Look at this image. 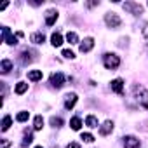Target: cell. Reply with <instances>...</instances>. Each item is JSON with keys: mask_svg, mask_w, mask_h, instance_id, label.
I'll use <instances>...</instances> for the list:
<instances>
[{"mask_svg": "<svg viewBox=\"0 0 148 148\" xmlns=\"http://www.w3.org/2000/svg\"><path fill=\"white\" fill-rule=\"evenodd\" d=\"M105 23H106L110 28H119V26L122 25V19H120L115 12H108V14L105 16Z\"/></svg>", "mask_w": 148, "mask_h": 148, "instance_id": "2", "label": "cell"}, {"mask_svg": "<svg viewBox=\"0 0 148 148\" xmlns=\"http://www.w3.org/2000/svg\"><path fill=\"white\" fill-rule=\"evenodd\" d=\"M66 148H80V145H79V143H70Z\"/></svg>", "mask_w": 148, "mask_h": 148, "instance_id": "28", "label": "cell"}, {"mask_svg": "<svg viewBox=\"0 0 148 148\" xmlns=\"http://www.w3.org/2000/svg\"><path fill=\"white\" fill-rule=\"evenodd\" d=\"M42 125H44V119H42L40 115H37V117H35V125H33V127L38 131V129H42Z\"/></svg>", "mask_w": 148, "mask_h": 148, "instance_id": "23", "label": "cell"}, {"mask_svg": "<svg viewBox=\"0 0 148 148\" xmlns=\"http://www.w3.org/2000/svg\"><path fill=\"white\" fill-rule=\"evenodd\" d=\"M56 19H58V11H54V9L47 11V14H45V23H47L49 26H52V25L56 23Z\"/></svg>", "mask_w": 148, "mask_h": 148, "instance_id": "5", "label": "cell"}, {"mask_svg": "<svg viewBox=\"0 0 148 148\" xmlns=\"http://www.w3.org/2000/svg\"><path fill=\"white\" fill-rule=\"evenodd\" d=\"M143 35L148 37V23H145V28H143Z\"/></svg>", "mask_w": 148, "mask_h": 148, "instance_id": "29", "label": "cell"}, {"mask_svg": "<svg viewBox=\"0 0 148 148\" xmlns=\"http://www.w3.org/2000/svg\"><path fill=\"white\" fill-rule=\"evenodd\" d=\"M7 146H9V141H4L2 143V148H7Z\"/></svg>", "mask_w": 148, "mask_h": 148, "instance_id": "30", "label": "cell"}, {"mask_svg": "<svg viewBox=\"0 0 148 148\" xmlns=\"http://www.w3.org/2000/svg\"><path fill=\"white\" fill-rule=\"evenodd\" d=\"M124 9L125 11H132L134 14H139L141 12V5L139 4H134V2H125L124 4Z\"/></svg>", "mask_w": 148, "mask_h": 148, "instance_id": "9", "label": "cell"}, {"mask_svg": "<svg viewBox=\"0 0 148 148\" xmlns=\"http://www.w3.org/2000/svg\"><path fill=\"white\" fill-rule=\"evenodd\" d=\"M51 84L54 87H61L64 84V75H63V73H52V75H51Z\"/></svg>", "mask_w": 148, "mask_h": 148, "instance_id": "3", "label": "cell"}, {"mask_svg": "<svg viewBox=\"0 0 148 148\" xmlns=\"http://www.w3.org/2000/svg\"><path fill=\"white\" fill-rule=\"evenodd\" d=\"M92 47H94V40H92L91 37H87V38L80 44V51H82V52H89Z\"/></svg>", "mask_w": 148, "mask_h": 148, "instance_id": "7", "label": "cell"}, {"mask_svg": "<svg viewBox=\"0 0 148 148\" xmlns=\"http://www.w3.org/2000/svg\"><path fill=\"white\" fill-rule=\"evenodd\" d=\"M82 139H84L86 143H92V141H94V136L89 134V132H84V134H82Z\"/></svg>", "mask_w": 148, "mask_h": 148, "instance_id": "24", "label": "cell"}, {"mask_svg": "<svg viewBox=\"0 0 148 148\" xmlns=\"http://www.w3.org/2000/svg\"><path fill=\"white\" fill-rule=\"evenodd\" d=\"M51 124H52L54 127H59V125L63 124V120H61V119H56V117H52V119H51Z\"/></svg>", "mask_w": 148, "mask_h": 148, "instance_id": "25", "label": "cell"}, {"mask_svg": "<svg viewBox=\"0 0 148 148\" xmlns=\"http://www.w3.org/2000/svg\"><path fill=\"white\" fill-rule=\"evenodd\" d=\"M139 92H141V98H138V99H139V103H141L145 108H148V91L139 89Z\"/></svg>", "mask_w": 148, "mask_h": 148, "instance_id": "15", "label": "cell"}, {"mask_svg": "<svg viewBox=\"0 0 148 148\" xmlns=\"http://www.w3.org/2000/svg\"><path fill=\"white\" fill-rule=\"evenodd\" d=\"M28 117H30V113H28V112H19L16 119H18V122H25V120H28Z\"/></svg>", "mask_w": 148, "mask_h": 148, "instance_id": "22", "label": "cell"}, {"mask_svg": "<svg viewBox=\"0 0 148 148\" xmlns=\"http://www.w3.org/2000/svg\"><path fill=\"white\" fill-rule=\"evenodd\" d=\"M32 40H33L35 44H44V42H45V37H44L42 33H35V35H32Z\"/></svg>", "mask_w": 148, "mask_h": 148, "instance_id": "19", "label": "cell"}, {"mask_svg": "<svg viewBox=\"0 0 148 148\" xmlns=\"http://www.w3.org/2000/svg\"><path fill=\"white\" fill-rule=\"evenodd\" d=\"M103 63H105V66H106L108 70H115V68L120 64V59H119L117 54H105V56H103Z\"/></svg>", "mask_w": 148, "mask_h": 148, "instance_id": "1", "label": "cell"}, {"mask_svg": "<svg viewBox=\"0 0 148 148\" xmlns=\"http://www.w3.org/2000/svg\"><path fill=\"white\" fill-rule=\"evenodd\" d=\"M51 44H52L54 47H59V45L63 44V37H61V33H52V37H51Z\"/></svg>", "mask_w": 148, "mask_h": 148, "instance_id": "13", "label": "cell"}, {"mask_svg": "<svg viewBox=\"0 0 148 148\" xmlns=\"http://www.w3.org/2000/svg\"><path fill=\"white\" fill-rule=\"evenodd\" d=\"M32 141H33V136H32V134H28V136L25 138V141H23V146H26V145H30Z\"/></svg>", "mask_w": 148, "mask_h": 148, "instance_id": "27", "label": "cell"}, {"mask_svg": "<svg viewBox=\"0 0 148 148\" xmlns=\"http://www.w3.org/2000/svg\"><path fill=\"white\" fill-rule=\"evenodd\" d=\"M66 40H68L70 44H79V37H77V33H73V32H70V33L66 35Z\"/></svg>", "mask_w": 148, "mask_h": 148, "instance_id": "18", "label": "cell"}, {"mask_svg": "<svg viewBox=\"0 0 148 148\" xmlns=\"http://www.w3.org/2000/svg\"><path fill=\"white\" fill-rule=\"evenodd\" d=\"M86 124H87L89 127H98V119H96L94 115H89V117L86 119Z\"/></svg>", "mask_w": 148, "mask_h": 148, "instance_id": "17", "label": "cell"}, {"mask_svg": "<svg viewBox=\"0 0 148 148\" xmlns=\"http://www.w3.org/2000/svg\"><path fill=\"white\" fill-rule=\"evenodd\" d=\"M2 32H4V38H5V42H7L9 45H16V44H18V38H16L14 35H11V30H9V28H4Z\"/></svg>", "mask_w": 148, "mask_h": 148, "instance_id": "6", "label": "cell"}, {"mask_svg": "<svg viewBox=\"0 0 148 148\" xmlns=\"http://www.w3.org/2000/svg\"><path fill=\"white\" fill-rule=\"evenodd\" d=\"M124 148H139V139L134 136H127L124 139Z\"/></svg>", "mask_w": 148, "mask_h": 148, "instance_id": "4", "label": "cell"}, {"mask_svg": "<svg viewBox=\"0 0 148 148\" xmlns=\"http://www.w3.org/2000/svg\"><path fill=\"white\" fill-rule=\"evenodd\" d=\"M70 127H71L73 131H79V129L82 127V120H80L79 117H73V119L70 120Z\"/></svg>", "mask_w": 148, "mask_h": 148, "instance_id": "14", "label": "cell"}, {"mask_svg": "<svg viewBox=\"0 0 148 148\" xmlns=\"http://www.w3.org/2000/svg\"><path fill=\"white\" fill-rule=\"evenodd\" d=\"M37 148H42V146H37Z\"/></svg>", "mask_w": 148, "mask_h": 148, "instance_id": "31", "label": "cell"}, {"mask_svg": "<svg viewBox=\"0 0 148 148\" xmlns=\"http://www.w3.org/2000/svg\"><path fill=\"white\" fill-rule=\"evenodd\" d=\"M26 91H28V84L19 82V84L16 86V94H23V92H26Z\"/></svg>", "mask_w": 148, "mask_h": 148, "instance_id": "16", "label": "cell"}, {"mask_svg": "<svg viewBox=\"0 0 148 148\" xmlns=\"http://www.w3.org/2000/svg\"><path fill=\"white\" fill-rule=\"evenodd\" d=\"M11 68H12V63H11L9 59H4V61H2V71H4V73H9Z\"/></svg>", "mask_w": 148, "mask_h": 148, "instance_id": "20", "label": "cell"}, {"mask_svg": "<svg viewBox=\"0 0 148 148\" xmlns=\"http://www.w3.org/2000/svg\"><path fill=\"white\" fill-rule=\"evenodd\" d=\"M113 131V122H110V120H106L101 127H99V134L101 136H106V134H110Z\"/></svg>", "mask_w": 148, "mask_h": 148, "instance_id": "8", "label": "cell"}, {"mask_svg": "<svg viewBox=\"0 0 148 148\" xmlns=\"http://www.w3.org/2000/svg\"><path fill=\"white\" fill-rule=\"evenodd\" d=\"M112 89H113L117 94H122V92H124V82H122V79H115V80L112 82Z\"/></svg>", "mask_w": 148, "mask_h": 148, "instance_id": "10", "label": "cell"}, {"mask_svg": "<svg viewBox=\"0 0 148 148\" xmlns=\"http://www.w3.org/2000/svg\"><path fill=\"white\" fill-rule=\"evenodd\" d=\"M40 79H42V71H40V70H32V71H28V80L38 82Z\"/></svg>", "mask_w": 148, "mask_h": 148, "instance_id": "11", "label": "cell"}, {"mask_svg": "<svg viewBox=\"0 0 148 148\" xmlns=\"http://www.w3.org/2000/svg\"><path fill=\"white\" fill-rule=\"evenodd\" d=\"M63 56H64L66 59H73V58H75V54H73L71 51H68V49H66V51H63Z\"/></svg>", "mask_w": 148, "mask_h": 148, "instance_id": "26", "label": "cell"}, {"mask_svg": "<svg viewBox=\"0 0 148 148\" xmlns=\"http://www.w3.org/2000/svg\"><path fill=\"white\" fill-rule=\"evenodd\" d=\"M66 98H68V99H66L64 106L70 110V108H73V106H75V103H77V94H68Z\"/></svg>", "mask_w": 148, "mask_h": 148, "instance_id": "12", "label": "cell"}, {"mask_svg": "<svg viewBox=\"0 0 148 148\" xmlns=\"http://www.w3.org/2000/svg\"><path fill=\"white\" fill-rule=\"evenodd\" d=\"M11 122H12V119H11L9 115H5L4 120H2V131H7V129L11 127Z\"/></svg>", "mask_w": 148, "mask_h": 148, "instance_id": "21", "label": "cell"}]
</instances>
